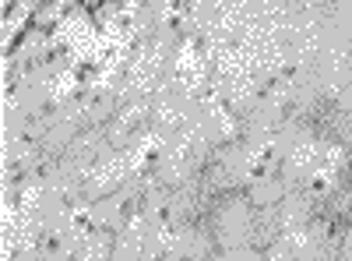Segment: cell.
I'll use <instances>...</instances> for the list:
<instances>
[{
    "label": "cell",
    "instance_id": "3",
    "mask_svg": "<svg viewBox=\"0 0 352 261\" xmlns=\"http://www.w3.org/2000/svg\"><path fill=\"white\" fill-rule=\"evenodd\" d=\"M278 237H285V219H282V205H261L257 219H254V247H272Z\"/></svg>",
    "mask_w": 352,
    "mask_h": 261
},
{
    "label": "cell",
    "instance_id": "1",
    "mask_svg": "<svg viewBox=\"0 0 352 261\" xmlns=\"http://www.w3.org/2000/svg\"><path fill=\"white\" fill-rule=\"evenodd\" d=\"M254 219L257 205L247 191H229L208 201L201 222L208 226L215 247H254Z\"/></svg>",
    "mask_w": 352,
    "mask_h": 261
},
{
    "label": "cell",
    "instance_id": "6",
    "mask_svg": "<svg viewBox=\"0 0 352 261\" xmlns=\"http://www.w3.org/2000/svg\"><path fill=\"white\" fill-rule=\"evenodd\" d=\"M338 261H352V226H349V233L342 240V251H338Z\"/></svg>",
    "mask_w": 352,
    "mask_h": 261
},
{
    "label": "cell",
    "instance_id": "5",
    "mask_svg": "<svg viewBox=\"0 0 352 261\" xmlns=\"http://www.w3.org/2000/svg\"><path fill=\"white\" fill-rule=\"evenodd\" d=\"M212 261H264L261 247H219Z\"/></svg>",
    "mask_w": 352,
    "mask_h": 261
},
{
    "label": "cell",
    "instance_id": "2",
    "mask_svg": "<svg viewBox=\"0 0 352 261\" xmlns=\"http://www.w3.org/2000/svg\"><path fill=\"white\" fill-rule=\"evenodd\" d=\"M215 251H219V247H215L208 226H204L201 219L173 229V247H169V254H173L176 261H212Z\"/></svg>",
    "mask_w": 352,
    "mask_h": 261
},
{
    "label": "cell",
    "instance_id": "4",
    "mask_svg": "<svg viewBox=\"0 0 352 261\" xmlns=\"http://www.w3.org/2000/svg\"><path fill=\"white\" fill-rule=\"evenodd\" d=\"M331 138L352 156V106H335L331 109Z\"/></svg>",
    "mask_w": 352,
    "mask_h": 261
},
{
    "label": "cell",
    "instance_id": "7",
    "mask_svg": "<svg viewBox=\"0 0 352 261\" xmlns=\"http://www.w3.org/2000/svg\"><path fill=\"white\" fill-rule=\"evenodd\" d=\"M349 226H352V216H349Z\"/></svg>",
    "mask_w": 352,
    "mask_h": 261
}]
</instances>
